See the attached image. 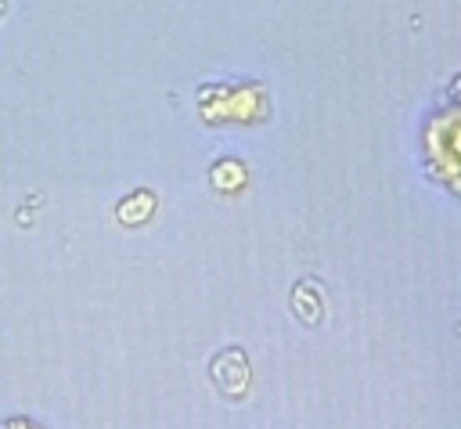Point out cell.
Here are the masks:
<instances>
[{"instance_id": "cell-2", "label": "cell", "mask_w": 461, "mask_h": 429, "mask_svg": "<svg viewBox=\"0 0 461 429\" xmlns=\"http://www.w3.org/2000/svg\"><path fill=\"white\" fill-rule=\"evenodd\" d=\"M292 306H299V310H295L299 321L317 324V321H321V292H317V285H313V281H299L295 292H292Z\"/></svg>"}, {"instance_id": "cell-3", "label": "cell", "mask_w": 461, "mask_h": 429, "mask_svg": "<svg viewBox=\"0 0 461 429\" xmlns=\"http://www.w3.org/2000/svg\"><path fill=\"white\" fill-rule=\"evenodd\" d=\"M151 209H155V198H151V195H140L137 205H133V198H126V202L119 205V220H122V224H140Z\"/></svg>"}, {"instance_id": "cell-1", "label": "cell", "mask_w": 461, "mask_h": 429, "mask_svg": "<svg viewBox=\"0 0 461 429\" xmlns=\"http://www.w3.org/2000/svg\"><path fill=\"white\" fill-rule=\"evenodd\" d=\"M212 382L227 393V397H241L249 386V364L241 350H227L212 361Z\"/></svg>"}, {"instance_id": "cell-4", "label": "cell", "mask_w": 461, "mask_h": 429, "mask_svg": "<svg viewBox=\"0 0 461 429\" xmlns=\"http://www.w3.org/2000/svg\"><path fill=\"white\" fill-rule=\"evenodd\" d=\"M0 429H40V425H32L29 418H11V422H4Z\"/></svg>"}]
</instances>
